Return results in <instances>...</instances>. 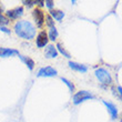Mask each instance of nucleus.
Returning a JSON list of instances; mask_svg holds the SVG:
<instances>
[{
	"instance_id": "nucleus-1",
	"label": "nucleus",
	"mask_w": 122,
	"mask_h": 122,
	"mask_svg": "<svg viewBox=\"0 0 122 122\" xmlns=\"http://www.w3.org/2000/svg\"><path fill=\"white\" fill-rule=\"evenodd\" d=\"M15 32L16 35L25 40H32L36 36V28L30 21L20 20L15 25Z\"/></svg>"
},
{
	"instance_id": "nucleus-2",
	"label": "nucleus",
	"mask_w": 122,
	"mask_h": 122,
	"mask_svg": "<svg viewBox=\"0 0 122 122\" xmlns=\"http://www.w3.org/2000/svg\"><path fill=\"white\" fill-rule=\"evenodd\" d=\"M94 74H96L97 79L101 82V83L103 84H111L112 83V78H111V74L108 72V70H106V69H103V68H99V69H97L96 72H94Z\"/></svg>"
},
{
	"instance_id": "nucleus-3",
	"label": "nucleus",
	"mask_w": 122,
	"mask_h": 122,
	"mask_svg": "<svg viewBox=\"0 0 122 122\" xmlns=\"http://www.w3.org/2000/svg\"><path fill=\"white\" fill-rule=\"evenodd\" d=\"M93 98H94V97H93L89 91H84V90L79 91V92H77L73 96V104L78 106V104H80L81 102H83L86 100L93 99Z\"/></svg>"
},
{
	"instance_id": "nucleus-4",
	"label": "nucleus",
	"mask_w": 122,
	"mask_h": 122,
	"mask_svg": "<svg viewBox=\"0 0 122 122\" xmlns=\"http://www.w3.org/2000/svg\"><path fill=\"white\" fill-rule=\"evenodd\" d=\"M57 73H58V71L56 70L55 68L52 67H43L41 68L40 70L38 71V74H37V77L39 78H49V77H55V76H57Z\"/></svg>"
},
{
	"instance_id": "nucleus-5",
	"label": "nucleus",
	"mask_w": 122,
	"mask_h": 122,
	"mask_svg": "<svg viewBox=\"0 0 122 122\" xmlns=\"http://www.w3.org/2000/svg\"><path fill=\"white\" fill-rule=\"evenodd\" d=\"M6 15H7V18H8V19L17 20V19H19L20 17H22L23 8L22 7H17V8H15V9L8 10V11L6 12Z\"/></svg>"
},
{
	"instance_id": "nucleus-6",
	"label": "nucleus",
	"mask_w": 122,
	"mask_h": 122,
	"mask_svg": "<svg viewBox=\"0 0 122 122\" xmlns=\"http://www.w3.org/2000/svg\"><path fill=\"white\" fill-rule=\"evenodd\" d=\"M32 16H33V19H35L36 23H37V27L41 28L43 26V22H45V13L42 12L41 9H35L32 11Z\"/></svg>"
},
{
	"instance_id": "nucleus-7",
	"label": "nucleus",
	"mask_w": 122,
	"mask_h": 122,
	"mask_svg": "<svg viewBox=\"0 0 122 122\" xmlns=\"http://www.w3.org/2000/svg\"><path fill=\"white\" fill-rule=\"evenodd\" d=\"M48 33L46 31H41L37 36V40H36V43H37V47L38 48H43L46 46H48Z\"/></svg>"
},
{
	"instance_id": "nucleus-8",
	"label": "nucleus",
	"mask_w": 122,
	"mask_h": 122,
	"mask_svg": "<svg viewBox=\"0 0 122 122\" xmlns=\"http://www.w3.org/2000/svg\"><path fill=\"white\" fill-rule=\"evenodd\" d=\"M19 51L16 49H10V48H0V58H8V57H12V56H19Z\"/></svg>"
},
{
	"instance_id": "nucleus-9",
	"label": "nucleus",
	"mask_w": 122,
	"mask_h": 122,
	"mask_svg": "<svg viewBox=\"0 0 122 122\" xmlns=\"http://www.w3.org/2000/svg\"><path fill=\"white\" fill-rule=\"evenodd\" d=\"M45 56L47 59H53L58 57V51H57V48H56L53 45H48L47 48H46L45 51Z\"/></svg>"
},
{
	"instance_id": "nucleus-10",
	"label": "nucleus",
	"mask_w": 122,
	"mask_h": 122,
	"mask_svg": "<svg viewBox=\"0 0 122 122\" xmlns=\"http://www.w3.org/2000/svg\"><path fill=\"white\" fill-rule=\"evenodd\" d=\"M69 67H70L72 70L77 71V72H81V73H86L88 71L87 66L78 63V62H73V61H69Z\"/></svg>"
},
{
	"instance_id": "nucleus-11",
	"label": "nucleus",
	"mask_w": 122,
	"mask_h": 122,
	"mask_svg": "<svg viewBox=\"0 0 122 122\" xmlns=\"http://www.w3.org/2000/svg\"><path fill=\"white\" fill-rule=\"evenodd\" d=\"M103 104L107 107V109H108V112L110 113V116L112 119H117L118 118V109H117V107L111 102H107V101H102Z\"/></svg>"
},
{
	"instance_id": "nucleus-12",
	"label": "nucleus",
	"mask_w": 122,
	"mask_h": 122,
	"mask_svg": "<svg viewBox=\"0 0 122 122\" xmlns=\"http://www.w3.org/2000/svg\"><path fill=\"white\" fill-rule=\"evenodd\" d=\"M19 58L21 59V61H22L23 63H25L27 67H28V69H29L30 71L33 70V68H35V61L32 60L31 58H29V57H26V56H21V55H19Z\"/></svg>"
},
{
	"instance_id": "nucleus-13",
	"label": "nucleus",
	"mask_w": 122,
	"mask_h": 122,
	"mask_svg": "<svg viewBox=\"0 0 122 122\" xmlns=\"http://www.w3.org/2000/svg\"><path fill=\"white\" fill-rule=\"evenodd\" d=\"M50 16L52 17V19L57 20V21H61L64 17V12L61 11V10L52 9V10H50Z\"/></svg>"
},
{
	"instance_id": "nucleus-14",
	"label": "nucleus",
	"mask_w": 122,
	"mask_h": 122,
	"mask_svg": "<svg viewBox=\"0 0 122 122\" xmlns=\"http://www.w3.org/2000/svg\"><path fill=\"white\" fill-rule=\"evenodd\" d=\"M56 48H57V51H58V53L60 52L61 55H63V57H66V58H68V59L71 58V57H70V53H69V52H68L67 50L64 49V47L61 45V43H57Z\"/></svg>"
},
{
	"instance_id": "nucleus-15",
	"label": "nucleus",
	"mask_w": 122,
	"mask_h": 122,
	"mask_svg": "<svg viewBox=\"0 0 122 122\" xmlns=\"http://www.w3.org/2000/svg\"><path fill=\"white\" fill-rule=\"evenodd\" d=\"M58 30H57V28L56 27H53V28H51V29L49 30V33H48V38L49 40H51V41H55L56 39L58 38Z\"/></svg>"
},
{
	"instance_id": "nucleus-16",
	"label": "nucleus",
	"mask_w": 122,
	"mask_h": 122,
	"mask_svg": "<svg viewBox=\"0 0 122 122\" xmlns=\"http://www.w3.org/2000/svg\"><path fill=\"white\" fill-rule=\"evenodd\" d=\"M9 19L7 18L6 16H3L2 13H0V27H5L9 23Z\"/></svg>"
},
{
	"instance_id": "nucleus-17",
	"label": "nucleus",
	"mask_w": 122,
	"mask_h": 122,
	"mask_svg": "<svg viewBox=\"0 0 122 122\" xmlns=\"http://www.w3.org/2000/svg\"><path fill=\"white\" fill-rule=\"evenodd\" d=\"M46 22H47V26H48L50 29L55 27V21H53V19H52V17L50 16V15H48V16L46 17Z\"/></svg>"
},
{
	"instance_id": "nucleus-18",
	"label": "nucleus",
	"mask_w": 122,
	"mask_h": 122,
	"mask_svg": "<svg viewBox=\"0 0 122 122\" xmlns=\"http://www.w3.org/2000/svg\"><path fill=\"white\" fill-rule=\"evenodd\" d=\"M61 80H62V82H63V83H66V86L69 88V90H70L71 92H72V91H74V86L71 83V81H69L68 79H66V78H61Z\"/></svg>"
},
{
	"instance_id": "nucleus-19",
	"label": "nucleus",
	"mask_w": 122,
	"mask_h": 122,
	"mask_svg": "<svg viewBox=\"0 0 122 122\" xmlns=\"http://www.w3.org/2000/svg\"><path fill=\"white\" fill-rule=\"evenodd\" d=\"M45 3H46V6L48 7L49 10H52L53 9V7H55V2H53L52 0H46Z\"/></svg>"
},
{
	"instance_id": "nucleus-20",
	"label": "nucleus",
	"mask_w": 122,
	"mask_h": 122,
	"mask_svg": "<svg viewBox=\"0 0 122 122\" xmlns=\"http://www.w3.org/2000/svg\"><path fill=\"white\" fill-rule=\"evenodd\" d=\"M23 3L26 5V6H28V7H31V6H33V5H37V1H23Z\"/></svg>"
},
{
	"instance_id": "nucleus-21",
	"label": "nucleus",
	"mask_w": 122,
	"mask_h": 122,
	"mask_svg": "<svg viewBox=\"0 0 122 122\" xmlns=\"http://www.w3.org/2000/svg\"><path fill=\"white\" fill-rule=\"evenodd\" d=\"M0 30L2 32H5V33H8V35H10V30L8 29V28H6V27H0Z\"/></svg>"
},
{
	"instance_id": "nucleus-22",
	"label": "nucleus",
	"mask_w": 122,
	"mask_h": 122,
	"mask_svg": "<svg viewBox=\"0 0 122 122\" xmlns=\"http://www.w3.org/2000/svg\"><path fill=\"white\" fill-rule=\"evenodd\" d=\"M37 3H38L40 7H42L43 5H45V1H37Z\"/></svg>"
},
{
	"instance_id": "nucleus-23",
	"label": "nucleus",
	"mask_w": 122,
	"mask_h": 122,
	"mask_svg": "<svg viewBox=\"0 0 122 122\" xmlns=\"http://www.w3.org/2000/svg\"><path fill=\"white\" fill-rule=\"evenodd\" d=\"M118 91H119V93L122 96V87H120V86H119V87H118Z\"/></svg>"
},
{
	"instance_id": "nucleus-24",
	"label": "nucleus",
	"mask_w": 122,
	"mask_h": 122,
	"mask_svg": "<svg viewBox=\"0 0 122 122\" xmlns=\"http://www.w3.org/2000/svg\"><path fill=\"white\" fill-rule=\"evenodd\" d=\"M1 11H2V9H1V7H0V13H1Z\"/></svg>"
},
{
	"instance_id": "nucleus-25",
	"label": "nucleus",
	"mask_w": 122,
	"mask_h": 122,
	"mask_svg": "<svg viewBox=\"0 0 122 122\" xmlns=\"http://www.w3.org/2000/svg\"><path fill=\"white\" fill-rule=\"evenodd\" d=\"M121 122H122V120H121Z\"/></svg>"
}]
</instances>
